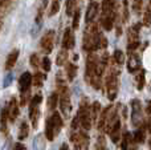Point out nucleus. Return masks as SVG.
<instances>
[{
  "mask_svg": "<svg viewBox=\"0 0 151 150\" xmlns=\"http://www.w3.org/2000/svg\"><path fill=\"white\" fill-rule=\"evenodd\" d=\"M139 45V41H134V43H129V47H127V50L129 52H133V50H135L137 48H138Z\"/></svg>",
  "mask_w": 151,
  "mask_h": 150,
  "instance_id": "nucleus-41",
  "label": "nucleus"
},
{
  "mask_svg": "<svg viewBox=\"0 0 151 150\" xmlns=\"http://www.w3.org/2000/svg\"><path fill=\"white\" fill-rule=\"evenodd\" d=\"M134 142H138V144H142L145 141V132L143 129H138L135 133H134Z\"/></svg>",
  "mask_w": 151,
  "mask_h": 150,
  "instance_id": "nucleus-31",
  "label": "nucleus"
},
{
  "mask_svg": "<svg viewBox=\"0 0 151 150\" xmlns=\"http://www.w3.org/2000/svg\"><path fill=\"white\" fill-rule=\"evenodd\" d=\"M63 47L64 49H72V48L74 47V33L73 31H72V28L69 27V28L65 29V32H64V37H63Z\"/></svg>",
  "mask_w": 151,
  "mask_h": 150,
  "instance_id": "nucleus-13",
  "label": "nucleus"
},
{
  "mask_svg": "<svg viewBox=\"0 0 151 150\" xmlns=\"http://www.w3.org/2000/svg\"><path fill=\"white\" fill-rule=\"evenodd\" d=\"M33 149L35 150H44L45 149V138L42 134H39L33 140Z\"/></svg>",
  "mask_w": 151,
  "mask_h": 150,
  "instance_id": "nucleus-22",
  "label": "nucleus"
},
{
  "mask_svg": "<svg viewBox=\"0 0 151 150\" xmlns=\"http://www.w3.org/2000/svg\"><path fill=\"white\" fill-rule=\"evenodd\" d=\"M12 80H13V74L9 72V73H8L7 76L4 77V81H3V87H4V88L9 87V85H11V82H12Z\"/></svg>",
  "mask_w": 151,
  "mask_h": 150,
  "instance_id": "nucleus-37",
  "label": "nucleus"
},
{
  "mask_svg": "<svg viewBox=\"0 0 151 150\" xmlns=\"http://www.w3.org/2000/svg\"><path fill=\"white\" fill-rule=\"evenodd\" d=\"M66 60H68V52H66V49L60 50L57 55V65H64L66 63Z\"/></svg>",
  "mask_w": 151,
  "mask_h": 150,
  "instance_id": "nucleus-27",
  "label": "nucleus"
},
{
  "mask_svg": "<svg viewBox=\"0 0 151 150\" xmlns=\"http://www.w3.org/2000/svg\"><path fill=\"white\" fill-rule=\"evenodd\" d=\"M145 87V71H141L139 74L137 76V88L139 90H142Z\"/></svg>",
  "mask_w": 151,
  "mask_h": 150,
  "instance_id": "nucleus-32",
  "label": "nucleus"
},
{
  "mask_svg": "<svg viewBox=\"0 0 151 150\" xmlns=\"http://www.w3.org/2000/svg\"><path fill=\"white\" fill-rule=\"evenodd\" d=\"M56 134H57V133H56V130H55V126H53V124L50 122V120L48 118L47 125H45V136H47V138L49 141H53Z\"/></svg>",
  "mask_w": 151,
  "mask_h": 150,
  "instance_id": "nucleus-20",
  "label": "nucleus"
},
{
  "mask_svg": "<svg viewBox=\"0 0 151 150\" xmlns=\"http://www.w3.org/2000/svg\"><path fill=\"white\" fill-rule=\"evenodd\" d=\"M98 57L96 55H89L86 61V81L96 89L101 88V77L97 74V66H98Z\"/></svg>",
  "mask_w": 151,
  "mask_h": 150,
  "instance_id": "nucleus-2",
  "label": "nucleus"
},
{
  "mask_svg": "<svg viewBox=\"0 0 151 150\" xmlns=\"http://www.w3.org/2000/svg\"><path fill=\"white\" fill-rule=\"evenodd\" d=\"M118 74L119 71L118 69H111L110 74L106 79V89H107V97L110 101H114L118 93Z\"/></svg>",
  "mask_w": 151,
  "mask_h": 150,
  "instance_id": "nucleus-5",
  "label": "nucleus"
},
{
  "mask_svg": "<svg viewBox=\"0 0 151 150\" xmlns=\"http://www.w3.org/2000/svg\"><path fill=\"white\" fill-rule=\"evenodd\" d=\"M57 87H58V100H60V106L61 112L65 114L66 117H69L72 110V104H70V93H69V88L66 87L65 81L63 80V77L60 79V76H57Z\"/></svg>",
  "mask_w": 151,
  "mask_h": 150,
  "instance_id": "nucleus-4",
  "label": "nucleus"
},
{
  "mask_svg": "<svg viewBox=\"0 0 151 150\" xmlns=\"http://www.w3.org/2000/svg\"><path fill=\"white\" fill-rule=\"evenodd\" d=\"M60 150H69V146L66 144H63V146L60 148Z\"/></svg>",
  "mask_w": 151,
  "mask_h": 150,
  "instance_id": "nucleus-45",
  "label": "nucleus"
},
{
  "mask_svg": "<svg viewBox=\"0 0 151 150\" xmlns=\"http://www.w3.org/2000/svg\"><path fill=\"white\" fill-rule=\"evenodd\" d=\"M29 134V128H28V124L25 121L21 122L20 125V130H19V140H25Z\"/></svg>",
  "mask_w": 151,
  "mask_h": 150,
  "instance_id": "nucleus-23",
  "label": "nucleus"
},
{
  "mask_svg": "<svg viewBox=\"0 0 151 150\" xmlns=\"http://www.w3.org/2000/svg\"><path fill=\"white\" fill-rule=\"evenodd\" d=\"M41 94H36L31 101V105H29V118L32 121L33 128L37 126V121H39L40 117V104H41Z\"/></svg>",
  "mask_w": 151,
  "mask_h": 150,
  "instance_id": "nucleus-7",
  "label": "nucleus"
},
{
  "mask_svg": "<svg viewBox=\"0 0 151 150\" xmlns=\"http://www.w3.org/2000/svg\"><path fill=\"white\" fill-rule=\"evenodd\" d=\"M143 25L145 27H151V8L147 7L143 13Z\"/></svg>",
  "mask_w": 151,
  "mask_h": 150,
  "instance_id": "nucleus-28",
  "label": "nucleus"
},
{
  "mask_svg": "<svg viewBox=\"0 0 151 150\" xmlns=\"http://www.w3.org/2000/svg\"><path fill=\"white\" fill-rule=\"evenodd\" d=\"M42 68H44L45 72H49L50 71V60L48 57L42 58Z\"/></svg>",
  "mask_w": 151,
  "mask_h": 150,
  "instance_id": "nucleus-40",
  "label": "nucleus"
},
{
  "mask_svg": "<svg viewBox=\"0 0 151 150\" xmlns=\"http://www.w3.org/2000/svg\"><path fill=\"white\" fill-rule=\"evenodd\" d=\"M150 8H151V0H150Z\"/></svg>",
  "mask_w": 151,
  "mask_h": 150,
  "instance_id": "nucleus-47",
  "label": "nucleus"
},
{
  "mask_svg": "<svg viewBox=\"0 0 151 150\" xmlns=\"http://www.w3.org/2000/svg\"><path fill=\"white\" fill-rule=\"evenodd\" d=\"M13 150H25V146H24L23 144H15Z\"/></svg>",
  "mask_w": 151,
  "mask_h": 150,
  "instance_id": "nucleus-43",
  "label": "nucleus"
},
{
  "mask_svg": "<svg viewBox=\"0 0 151 150\" xmlns=\"http://www.w3.org/2000/svg\"><path fill=\"white\" fill-rule=\"evenodd\" d=\"M97 12H98V3L91 1L89 4L88 9H86V16H85V21L86 23H91L94 20V17L97 16Z\"/></svg>",
  "mask_w": 151,
  "mask_h": 150,
  "instance_id": "nucleus-16",
  "label": "nucleus"
},
{
  "mask_svg": "<svg viewBox=\"0 0 151 150\" xmlns=\"http://www.w3.org/2000/svg\"><path fill=\"white\" fill-rule=\"evenodd\" d=\"M147 113L151 114V101L149 102V105H147Z\"/></svg>",
  "mask_w": 151,
  "mask_h": 150,
  "instance_id": "nucleus-46",
  "label": "nucleus"
},
{
  "mask_svg": "<svg viewBox=\"0 0 151 150\" xmlns=\"http://www.w3.org/2000/svg\"><path fill=\"white\" fill-rule=\"evenodd\" d=\"M60 11V0H53L50 4V9H49V16H55L56 13Z\"/></svg>",
  "mask_w": 151,
  "mask_h": 150,
  "instance_id": "nucleus-30",
  "label": "nucleus"
},
{
  "mask_svg": "<svg viewBox=\"0 0 151 150\" xmlns=\"http://www.w3.org/2000/svg\"><path fill=\"white\" fill-rule=\"evenodd\" d=\"M70 141L73 142L76 150H86L89 146V137L86 133H73L70 136Z\"/></svg>",
  "mask_w": 151,
  "mask_h": 150,
  "instance_id": "nucleus-8",
  "label": "nucleus"
},
{
  "mask_svg": "<svg viewBox=\"0 0 151 150\" xmlns=\"http://www.w3.org/2000/svg\"><path fill=\"white\" fill-rule=\"evenodd\" d=\"M150 146H151V140H150Z\"/></svg>",
  "mask_w": 151,
  "mask_h": 150,
  "instance_id": "nucleus-48",
  "label": "nucleus"
},
{
  "mask_svg": "<svg viewBox=\"0 0 151 150\" xmlns=\"http://www.w3.org/2000/svg\"><path fill=\"white\" fill-rule=\"evenodd\" d=\"M113 58H114V61L117 64H119V65H122V64L125 63V55H123V52H122V50H119V49H117L114 52Z\"/></svg>",
  "mask_w": 151,
  "mask_h": 150,
  "instance_id": "nucleus-29",
  "label": "nucleus"
},
{
  "mask_svg": "<svg viewBox=\"0 0 151 150\" xmlns=\"http://www.w3.org/2000/svg\"><path fill=\"white\" fill-rule=\"evenodd\" d=\"M99 112H101V104L99 102H93V105L90 106V118H91V124L97 122L99 117Z\"/></svg>",
  "mask_w": 151,
  "mask_h": 150,
  "instance_id": "nucleus-19",
  "label": "nucleus"
},
{
  "mask_svg": "<svg viewBox=\"0 0 151 150\" xmlns=\"http://www.w3.org/2000/svg\"><path fill=\"white\" fill-rule=\"evenodd\" d=\"M77 0H68L66 1V15L68 16H73V9Z\"/></svg>",
  "mask_w": 151,
  "mask_h": 150,
  "instance_id": "nucleus-33",
  "label": "nucleus"
},
{
  "mask_svg": "<svg viewBox=\"0 0 151 150\" xmlns=\"http://www.w3.org/2000/svg\"><path fill=\"white\" fill-rule=\"evenodd\" d=\"M77 120L80 122V125L85 130H89L91 128V118H90V108L88 105V101L83 100L80 105V110H78Z\"/></svg>",
  "mask_w": 151,
  "mask_h": 150,
  "instance_id": "nucleus-6",
  "label": "nucleus"
},
{
  "mask_svg": "<svg viewBox=\"0 0 151 150\" xmlns=\"http://www.w3.org/2000/svg\"><path fill=\"white\" fill-rule=\"evenodd\" d=\"M127 69L130 73H135L137 71L141 69V58H139V56L135 55L134 52H130V56H129Z\"/></svg>",
  "mask_w": 151,
  "mask_h": 150,
  "instance_id": "nucleus-11",
  "label": "nucleus"
},
{
  "mask_svg": "<svg viewBox=\"0 0 151 150\" xmlns=\"http://www.w3.org/2000/svg\"><path fill=\"white\" fill-rule=\"evenodd\" d=\"M7 118H8L7 109L4 108L1 110V118H0V125H1V132L3 133H7Z\"/></svg>",
  "mask_w": 151,
  "mask_h": 150,
  "instance_id": "nucleus-26",
  "label": "nucleus"
},
{
  "mask_svg": "<svg viewBox=\"0 0 151 150\" xmlns=\"http://www.w3.org/2000/svg\"><path fill=\"white\" fill-rule=\"evenodd\" d=\"M117 121H118L117 109L114 106H109L101 113V117H99L98 121V129L104 130L106 133H110V130L113 129V126L115 125Z\"/></svg>",
  "mask_w": 151,
  "mask_h": 150,
  "instance_id": "nucleus-3",
  "label": "nucleus"
},
{
  "mask_svg": "<svg viewBox=\"0 0 151 150\" xmlns=\"http://www.w3.org/2000/svg\"><path fill=\"white\" fill-rule=\"evenodd\" d=\"M7 114H8V118H9L11 122H13L16 118H17V114H19V105H17V101L15 98L11 100V102L7 105Z\"/></svg>",
  "mask_w": 151,
  "mask_h": 150,
  "instance_id": "nucleus-14",
  "label": "nucleus"
},
{
  "mask_svg": "<svg viewBox=\"0 0 151 150\" xmlns=\"http://www.w3.org/2000/svg\"><path fill=\"white\" fill-rule=\"evenodd\" d=\"M80 15H81L80 9H77L73 13V29H77L78 25H80Z\"/></svg>",
  "mask_w": 151,
  "mask_h": 150,
  "instance_id": "nucleus-34",
  "label": "nucleus"
},
{
  "mask_svg": "<svg viewBox=\"0 0 151 150\" xmlns=\"http://www.w3.org/2000/svg\"><path fill=\"white\" fill-rule=\"evenodd\" d=\"M32 84V74L29 72H24L19 79V88H20L21 93H25L29 90V87Z\"/></svg>",
  "mask_w": 151,
  "mask_h": 150,
  "instance_id": "nucleus-12",
  "label": "nucleus"
},
{
  "mask_svg": "<svg viewBox=\"0 0 151 150\" xmlns=\"http://www.w3.org/2000/svg\"><path fill=\"white\" fill-rule=\"evenodd\" d=\"M101 33H99V28L97 24H91L86 28L85 36H83V49L91 52L99 48V43H101Z\"/></svg>",
  "mask_w": 151,
  "mask_h": 150,
  "instance_id": "nucleus-1",
  "label": "nucleus"
},
{
  "mask_svg": "<svg viewBox=\"0 0 151 150\" xmlns=\"http://www.w3.org/2000/svg\"><path fill=\"white\" fill-rule=\"evenodd\" d=\"M58 104V94L57 93H52V94L49 96V98H48V108L50 109V110H53V109L57 106Z\"/></svg>",
  "mask_w": 151,
  "mask_h": 150,
  "instance_id": "nucleus-25",
  "label": "nucleus"
},
{
  "mask_svg": "<svg viewBox=\"0 0 151 150\" xmlns=\"http://www.w3.org/2000/svg\"><path fill=\"white\" fill-rule=\"evenodd\" d=\"M123 3V21H127L129 20V8H127V0H122Z\"/></svg>",
  "mask_w": 151,
  "mask_h": 150,
  "instance_id": "nucleus-38",
  "label": "nucleus"
},
{
  "mask_svg": "<svg viewBox=\"0 0 151 150\" xmlns=\"http://www.w3.org/2000/svg\"><path fill=\"white\" fill-rule=\"evenodd\" d=\"M53 44H55V32L48 31L41 39V49L45 53H50L53 49Z\"/></svg>",
  "mask_w": 151,
  "mask_h": 150,
  "instance_id": "nucleus-10",
  "label": "nucleus"
},
{
  "mask_svg": "<svg viewBox=\"0 0 151 150\" xmlns=\"http://www.w3.org/2000/svg\"><path fill=\"white\" fill-rule=\"evenodd\" d=\"M31 64H32V66H35V68H37V66H39V57H37V55H32Z\"/></svg>",
  "mask_w": 151,
  "mask_h": 150,
  "instance_id": "nucleus-42",
  "label": "nucleus"
},
{
  "mask_svg": "<svg viewBox=\"0 0 151 150\" xmlns=\"http://www.w3.org/2000/svg\"><path fill=\"white\" fill-rule=\"evenodd\" d=\"M50 122L53 124V126H55V130L56 133H58L61 130V128H63V118H61V116L58 113H53L52 117H50Z\"/></svg>",
  "mask_w": 151,
  "mask_h": 150,
  "instance_id": "nucleus-21",
  "label": "nucleus"
},
{
  "mask_svg": "<svg viewBox=\"0 0 151 150\" xmlns=\"http://www.w3.org/2000/svg\"><path fill=\"white\" fill-rule=\"evenodd\" d=\"M42 81H44V74H41V73H36V74H35L33 82H35V85H36V87H41Z\"/></svg>",
  "mask_w": 151,
  "mask_h": 150,
  "instance_id": "nucleus-35",
  "label": "nucleus"
},
{
  "mask_svg": "<svg viewBox=\"0 0 151 150\" xmlns=\"http://www.w3.org/2000/svg\"><path fill=\"white\" fill-rule=\"evenodd\" d=\"M131 114H133L134 126H141L142 121H143V116H142V104L139 100L131 101Z\"/></svg>",
  "mask_w": 151,
  "mask_h": 150,
  "instance_id": "nucleus-9",
  "label": "nucleus"
},
{
  "mask_svg": "<svg viewBox=\"0 0 151 150\" xmlns=\"http://www.w3.org/2000/svg\"><path fill=\"white\" fill-rule=\"evenodd\" d=\"M77 126H78V120H77V117H74L73 124H72V128H73V129H77Z\"/></svg>",
  "mask_w": 151,
  "mask_h": 150,
  "instance_id": "nucleus-44",
  "label": "nucleus"
},
{
  "mask_svg": "<svg viewBox=\"0 0 151 150\" xmlns=\"http://www.w3.org/2000/svg\"><path fill=\"white\" fill-rule=\"evenodd\" d=\"M110 138H111V141L114 144H117L118 141H119V138H121V124H119V121L115 122V125L113 126V129L110 130Z\"/></svg>",
  "mask_w": 151,
  "mask_h": 150,
  "instance_id": "nucleus-18",
  "label": "nucleus"
},
{
  "mask_svg": "<svg viewBox=\"0 0 151 150\" xmlns=\"http://www.w3.org/2000/svg\"><path fill=\"white\" fill-rule=\"evenodd\" d=\"M66 74H68V79L70 80V81L74 80L76 74H77V66H76L74 64L69 63L68 65H66Z\"/></svg>",
  "mask_w": 151,
  "mask_h": 150,
  "instance_id": "nucleus-24",
  "label": "nucleus"
},
{
  "mask_svg": "<svg viewBox=\"0 0 151 150\" xmlns=\"http://www.w3.org/2000/svg\"><path fill=\"white\" fill-rule=\"evenodd\" d=\"M96 150H107V148L105 146V140L102 136H99L98 142H97V145H96Z\"/></svg>",
  "mask_w": 151,
  "mask_h": 150,
  "instance_id": "nucleus-36",
  "label": "nucleus"
},
{
  "mask_svg": "<svg viewBox=\"0 0 151 150\" xmlns=\"http://www.w3.org/2000/svg\"><path fill=\"white\" fill-rule=\"evenodd\" d=\"M17 57H19V50L17 49L12 50V52L8 55L7 61H5V69H7V71H9V69H12L13 66H15L16 61H17Z\"/></svg>",
  "mask_w": 151,
  "mask_h": 150,
  "instance_id": "nucleus-17",
  "label": "nucleus"
},
{
  "mask_svg": "<svg viewBox=\"0 0 151 150\" xmlns=\"http://www.w3.org/2000/svg\"><path fill=\"white\" fill-rule=\"evenodd\" d=\"M133 1H134V11L137 13H139L142 9V5H143V0H133Z\"/></svg>",
  "mask_w": 151,
  "mask_h": 150,
  "instance_id": "nucleus-39",
  "label": "nucleus"
},
{
  "mask_svg": "<svg viewBox=\"0 0 151 150\" xmlns=\"http://www.w3.org/2000/svg\"><path fill=\"white\" fill-rule=\"evenodd\" d=\"M114 4L115 0H104L102 3V17H110L114 15Z\"/></svg>",
  "mask_w": 151,
  "mask_h": 150,
  "instance_id": "nucleus-15",
  "label": "nucleus"
}]
</instances>
